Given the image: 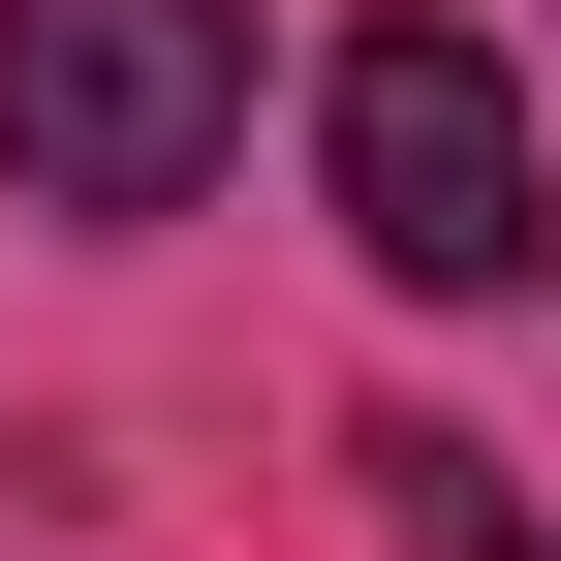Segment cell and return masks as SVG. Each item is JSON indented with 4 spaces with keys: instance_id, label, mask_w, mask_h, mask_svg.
Listing matches in <instances>:
<instances>
[{
    "instance_id": "obj_1",
    "label": "cell",
    "mask_w": 561,
    "mask_h": 561,
    "mask_svg": "<svg viewBox=\"0 0 561 561\" xmlns=\"http://www.w3.org/2000/svg\"><path fill=\"white\" fill-rule=\"evenodd\" d=\"M312 187H343V250H375L405 312H530V280H561V157H530L500 32H437V0L312 62Z\"/></svg>"
},
{
    "instance_id": "obj_2",
    "label": "cell",
    "mask_w": 561,
    "mask_h": 561,
    "mask_svg": "<svg viewBox=\"0 0 561 561\" xmlns=\"http://www.w3.org/2000/svg\"><path fill=\"white\" fill-rule=\"evenodd\" d=\"M250 157V0H0V187L32 219H187Z\"/></svg>"
},
{
    "instance_id": "obj_3",
    "label": "cell",
    "mask_w": 561,
    "mask_h": 561,
    "mask_svg": "<svg viewBox=\"0 0 561 561\" xmlns=\"http://www.w3.org/2000/svg\"><path fill=\"white\" fill-rule=\"evenodd\" d=\"M343 468H375V530H405V561H561V530L500 500V437H437V405H375Z\"/></svg>"
}]
</instances>
